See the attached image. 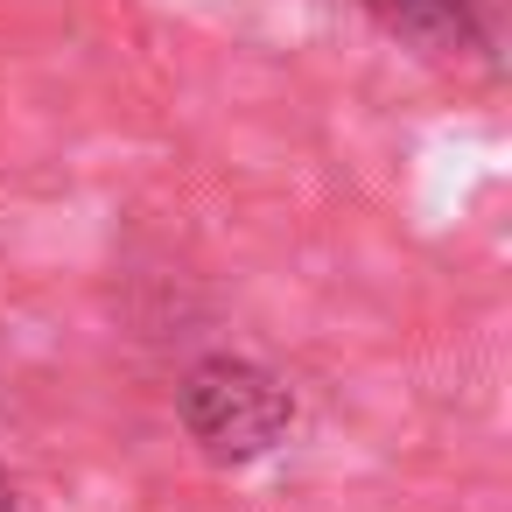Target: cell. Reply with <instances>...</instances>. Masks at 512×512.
<instances>
[{
  "label": "cell",
  "instance_id": "1",
  "mask_svg": "<svg viewBox=\"0 0 512 512\" xmlns=\"http://www.w3.org/2000/svg\"><path fill=\"white\" fill-rule=\"evenodd\" d=\"M176 414L190 428V442L211 463H260L267 449L288 442L295 428V386L281 372H267L260 358L239 351H211L183 372L176 386Z\"/></svg>",
  "mask_w": 512,
  "mask_h": 512
},
{
  "label": "cell",
  "instance_id": "2",
  "mask_svg": "<svg viewBox=\"0 0 512 512\" xmlns=\"http://www.w3.org/2000/svg\"><path fill=\"white\" fill-rule=\"evenodd\" d=\"M365 8H372L393 36H414V43H428V50L477 43V15H470V0H365Z\"/></svg>",
  "mask_w": 512,
  "mask_h": 512
},
{
  "label": "cell",
  "instance_id": "3",
  "mask_svg": "<svg viewBox=\"0 0 512 512\" xmlns=\"http://www.w3.org/2000/svg\"><path fill=\"white\" fill-rule=\"evenodd\" d=\"M15 505H22V498H15V477L0 470V512H15Z\"/></svg>",
  "mask_w": 512,
  "mask_h": 512
}]
</instances>
